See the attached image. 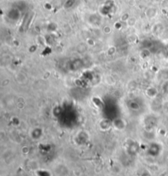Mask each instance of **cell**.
<instances>
[{
	"mask_svg": "<svg viewBox=\"0 0 168 176\" xmlns=\"http://www.w3.org/2000/svg\"><path fill=\"white\" fill-rule=\"evenodd\" d=\"M146 17H149V18H152L155 15H156V9L153 8H149L146 10L145 11Z\"/></svg>",
	"mask_w": 168,
	"mask_h": 176,
	"instance_id": "1",
	"label": "cell"
},
{
	"mask_svg": "<svg viewBox=\"0 0 168 176\" xmlns=\"http://www.w3.org/2000/svg\"><path fill=\"white\" fill-rule=\"evenodd\" d=\"M127 24L130 25V26H133L136 24V19L134 17H130L128 21H127Z\"/></svg>",
	"mask_w": 168,
	"mask_h": 176,
	"instance_id": "2",
	"label": "cell"
}]
</instances>
